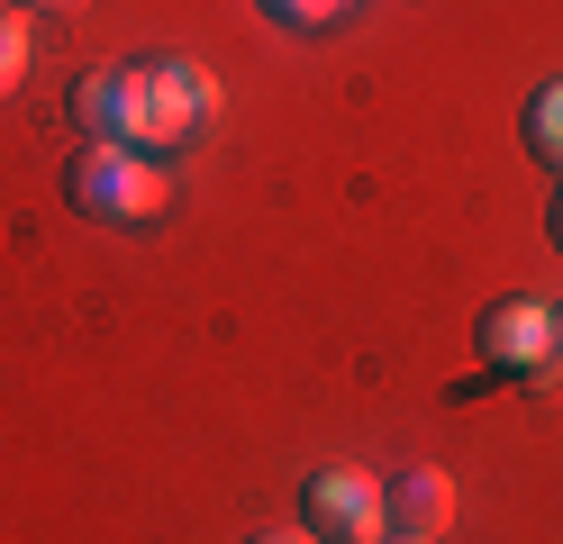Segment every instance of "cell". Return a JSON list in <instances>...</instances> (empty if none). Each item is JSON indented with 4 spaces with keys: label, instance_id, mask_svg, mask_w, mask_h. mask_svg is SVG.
Instances as JSON below:
<instances>
[{
    "label": "cell",
    "instance_id": "cell-1",
    "mask_svg": "<svg viewBox=\"0 0 563 544\" xmlns=\"http://www.w3.org/2000/svg\"><path fill=\"white\" fill-rule=\"evenodd\" d=\"M64 209L91 218V227H155L173 209V181L155 173L146 145H74L64 155Z\"/></svg>",
    "mask_w": 563,
    "mask_h": 544
},
{
    "label": "cell",
    "instance_id": "cell-2",
    "mask_svg": "<svg viewBox=\"0 0 563 544\" xmlns=\"http://www.w3.org/2000/svg\"><path fill=\"white\" fill-rule=\"evenodd\" d=\"M219 109H228V91H219V73L209 64H191V55H155L146 64V155H173V145H191L200 127H219Z\"/></svg>",
    "mask_w": 563,
    "mask_h": 544
},
{
    "label": "cell",
    "instance_id": "cell-3",
    "mask_svg": "<svg viewBox=\"0 0 563 544\" xmlns=\"http://www.w3.org/2000/svg\"><path fill=\"white\" fill-rule=\"evenodd\" d=\"M300 526L319 544H382L391 535V508H382L373 471H319V481L300 490Z\"/></svg>",
    "mask_w": 563,
    "mask_h": 544
},
{
    "label": "cell",
    "instance_id": "cell-4",
    "mask_svg": "<svg viewBox=\"0 0 563 544\" xmlns=\"http://www.w3.org/2000/svg\"><path fill=\"white\" fill-rule=\"evenodd\" d=\"M74 127L91 145H136L146 136V64H100L74 82Z\"/></svg>",
    "mask_w": 563,
    "mask_h": 544
},
{
    "label": "cell",
    "instance_id": "cell-5",
    "mask_svg": "<svg viewBox=\"0 0 563 544\" xmlns=\"http://www.w3.org/2000/svg\"><path fill=\"white\" fill-rule=\"evenodd\" d=\"M473 345H482L490 373L527 381L537 363H554V309H545V300H490L482 326H473Z\"/></svg>",
    "mask_w": 563,
    "mask_h": 544
},
{
    "label": "cell",
    "instance_id": "cell-6",
    "mask_svg": "<svg viewBox=\"0 0 563 544\" xmlns=\"http://www.w3.org/2000/svg\"><path fill=\"white\" fill-rule=\"evenodd\" d=\"M382 508H391V535H445L454 518V481L445 471H400V481H382Z\"/></svg>",
    "mask_w": 563,
    "mask_h": 544
},
{
    "label": "cell",
    "instance_id": "cell-7",
    "mask_svg": "<svg viewBox=\"0 0 563 544\" xmlns=\"http://www.w3.org/2000/svg\"><path fill=\"white\" fill-rule=\"evenodd\" d=\"M518 136H527V155H537L554 181H563V73H554V82L537 91V100H527V119H518Z\"/></svg>",
    "mask_w": 563,
    "mask_h": 544
},
{
    "label": "cell",
    "instance_id": "cell-8",
    "mask_svg": "<svg viewBox=\"0 0 563 544\" xmlns=\"http://www.w3.org/2000/svg\"><path fill=\"white\" fill-rule=\"evenodd\" d=\"M27 55H37V46H27V19H19V10H0V100L27 82Z\"/></svg>",
    "mask_w": 563,
    "mask_h": 544
},
{
    "label": "cell",
    "instance_id": "cell-9",
    "mask_svg": "<svg viewBox=\"0 0 563 544\" xmlns=\"http://www.w3.org/2000/svg\"><path fill=\"white\" fill-rule=\"evenodd\" d=\"M255 10H264L273 27H336L345 0H255Z\"/></svg>",
    "mask_w": 563,
    "mask_h": 544
},
{
    "label": "cell",
    "instance_id": "cell-10",
    "mask_svg": "<svg viewBox=\"0 0 563 544\" xmlns=\"http://www.w3.org/2000/svg\"><path fill=\"white\" fill-rule=\"evenodd\" d=\"M245 544H319L309 526H264V535H245Z\"/></svg>",
    "mask_w": 563,
    "mask_h": 544
},
{
    "label": "cell",
    "instance_id": "cell-11",
    "mask_svg": "<svg viewBox=\"0 0 563 544\" xmlns=\"http://www.w3.org/2000/svg\"><path fill=\"white\" fill-rule=\"evenodd\" d=\"M545 236H554V254H563V181H554V200H545Z\"/></svg>",
    "mask_w": 563,
    "mask_h": 544
},
{
    "label": "cell",
    "instance_id": "cell-12",
    "mask_svg": "<svg viewBox=\"0 0 563 544\" xmlns=\"http://www.w3.org/2000/svg\"><path fill=\"white\" fill-rule=\"evenodd\" d=\"M27 10H55V19H74V10H91V0H27Z\"/></svg>",
    "mask_w": 563,
    "mask_h": 544
},
{
    "label": "cell",
    "instance_id": "cell-13",
    "mask_svg": "<svg viewBox=\"0 0 563 544\" xmlns=\"http://www.w3.org/2000/svg\"><path fill=\"white\" fill-rule=\"evenodd\" d=\"M382 544H428V535H382Z\"/></svg>",
    "mask_w": 563,
    "mask_h": 544
},
{
    "label": "cell",
    "instance_id": "cell-14",
    "mask_svg": "<svg viewBox=\"0 0 563 544\" xmlns=\"http://www.w3.org/2000/svg\"><path fill=\"white\" fill-rule=\"evenodd\" d=\"M554 354H563V309H554Z\"/></svg>",
    "mask_w": 563,
    "mask_h": 544
},
{
    "label": "cell",
    "instance_id": "cell-15",
    "mask_svg": "<svg viewBox=\"0 0 563 544\" xmlns=\"http://www.w3.org/2000/svg\"><path fill=\"white\" fill-rule=\"evenodd\" d=\"M0 10H10V0H0Z\"/></svg>",
    "mask_w": 563,
    "mask_h": 544
}]
</instances>
